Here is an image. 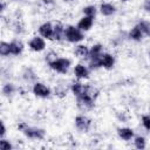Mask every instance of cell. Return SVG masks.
<instances>
[{
  "mask_svg": "<svg viewBox=\"0 0 150 150\" xmlns=\"http://www.w3.org/2000/svg\"><path fill=\"white\" fill-rule=\"evenodd\" d=\"M64 40L69 43H80L84 40V32H82L77 26L68 25L64 30Z\"/></svg>",
  "mask_w": 150,
  "mask_h": 150,
  "instance_id": "1",
  "label": "cell"
},
{
  "mask_svg": "<svg viewBox=\"0 0 150 150\" xmlns=\"http://www.w3.org/2000/svg\"><path fill=\"white\" fill-rule=\"evenodd\" d=\"M49 68L59 74H67L68 70L71 67V60L68 57H63V56H59L54 62H52L50 64H48Z\"/></svg>",
  "mask_w": 150,
  "mask_h": 150,
  "instance_id": "2",
  "label": "cell"
},
{
  "mask_svg": "<svg viewBox=\"0 0 150 150\" xmlns=\"http://www.w3.org/2000/svg\"><path fill=\"white\" fill-rule=\"evenodd\" d=\"M93 120L86 114H79L74 118V127L79 132H88L91 129Z\"/></svg>",
  "mask_w": 150,
  "mask_h": 150,
  "instance_id": "3",
  "label": "cell"
},
{
  "mask_svg": "<svg viewBox=\"0 0 150 150\" xmlns=\"http://www.w3.org/2000/svg\"><path fill=\"white\" fill-rule=\"evenodd\" d=\"M75 98H76V107L81 112H88V111L93 110L95 107L96 100H94L93 97H90L87 94L79 96V97H75Z\"/></svg>",
  "mask_w": 150,
  "mask_h": 150,
  "instance_id": "4",
  "label": "cell"
},
{
  "mask_svg": "<svg viewBox=\"0 0 150 150\" xmlns=\"http://www.w3.org/2000/svg\"><path fill=\"white\" fill-rule=\"evenodd\" d=\"M22 134L28 138V139H36V141H41L46 137V130L43 128L40 127H32V125H27L26 129L22 131Z\"/></svg>",
  "mask_w": 150,
  "mask_h": 150,
  "instance_id": "5",
  "label": "cell"
},
{
  "mask_svg": "<svg viewBox=\"0 0 150 150\" xmlns=\"http://www.w3.org/2000/svg\"><path fill=\"white\" fill-rule=\"evenodd\" d=\"M32 93L39 98H48L52 95V89L43 82L36 81L32 84Z\"/></svg>",
  "mask_w": 150,
  "mask_h": 150,
  "instance_id": "6",
  "label": "cell"
},
{
  "mask_svg": "<svg viewBox=\"0 0 150 150\" xmlns=\"http://www.w3.org/2000/svg\"><path fill=\"white\" fill-rule=\"evenodd\" d=\"M28 48H29L32 52H35V53L43 52V50L47 48L46 39H43L41 35H34V36L30 38V40L28 41Z\"/></svg>",
  "mask_w": 150,
  "mask_h": 150,
  "instance_id": "7",
  "label": "cell"
},
{
  "mask_svg": "<svg viewBox=\"0 0 150 150\" xmlns=\"http://www.w3.org/2000/svg\"><path fill=\"white\" fill-rule=\"evenodd\" d=\"M90 69L88 67V64H84V63H77L74 66L73 68V74L74 76L77 79V80H87L89 79V75H90Z\"/></svg>",
  "mask_w": 150,
  "mask_h": 150,
  "instance_id": "8",
  "label": "cell"
},
{
  "mask_svg": "<svg viewBox=\"0 0 150 150\" xmlns=\"http://www.w3.org/2000/svg\"><path fill=\"white\" fill-rule=\"evenodd\" d=\"M53 32H54V23L50 21H46L41 23L38 28L39 35H41L46 40H53Z\"/></svg>",
  "mask_w": 150,
  "mask_h": 150,
  "instance_id": "9",
  "label": "cell"
},
{
  "mask_svg": "<svg viewBox=\"0 0 150 150\" xmlns=\"http://www.w3.org/2000/svg\"><path fill=\"white\" fill-rule=\"evenodd\" d=\"M88 87H89V84H87V83L82 82L81 80H79V81L73 82V83L69 86V90L71 91V94H73L75 97H79V96H82V95H84V94L87 93Z\"/></svg>",
  "mask_w": 150,
  "mask_h": 150,
  "instance_id": "10",
  "label": "cell"
},
{
  "mask_svg": "<svg viewBox=\"0 0 150 150\" xmlns=\"http://www.w3.org/2000/svg\"><path fill=\"white\" fill-rule=\"evenodd\" d=\"M25 49V45L20 39H13L9 41V52L12 56H19L22 54Z\"/></svg>",
  "mask_w": 150,
  "mask_h": 150,
  "instance_id": "11",
  "label": "cell"
},
{
  "mask_svg": "<svg viewBox=\"0 0 150 150\" xmlns=\"http://www.w3.org/2000/svg\"><path fill=\"white\" fill-rule=\"evenodd\" d=\"M116 11H117L116 6H115L114 4H111V2L103 1V2H101L100 6H98V12H100L101 15H103V16H111V15H114V14L116 13Z\"/></svg>",
  "mask_w": 150,
  "mask_h": 150,
  "instance_id": "12",
  "label": "cell"
},
{
  "mask_svg": "<svg viewBox=\"0 0 150 150\" xmlns=\"http://www.w3.org/2000/svg\"><path fill=\"white\" fill-rule=\"evenodd\" d=\"M115 63H116V59L112 54L110 53H103L101 55V67L107 69V70H110L115 67Z\"/></svg>",
  "mask_w": 150,
  "mask_h": 150,
  "instance_id": "13",
  "label": "cell"
},
{
  "mask_svg": "<svg viewBox=\"0 0 150 150\" xmlns=\"http://www.w3.org/2000/svg\"><path fill=\"white\" fill-rule=\"evenodd\" d=\"M21 77L26 83H29V84H34L38 81V75L32 67H25L21 73Z\"/></svg>",
  "mask_w": 150,
  "mask_h": 150,
  "instance_id": "14",
  "label": "cell"
},
{
  "mask_svg": "<svg viewBox=\"0 0 150 150\" xmlns=\"http://www.w3.org/2000/svg\"><path fill=\"white\" fill-rule=\"evenodd\" d=\"M74 55L79 60H88L89 57V47L83 43H76L74 48Z\"/></svg>",
  "mask_w": 150,
  "mask_h": 150,
  "instance_id": "15",
  "label": "cell"
},
{
  "mask_svg": "<svg viewBox=\"0 0 150 150\" xmlns=\"http://www.w3.org/2000/svg\"><path fill=\"white\" fill-rule=\"evenodd\" d=\"M117 136L122 141L129 142L135 137V131L132 128H129V127H120L117 128Z\"/></svg>",
  "mask_w": 150,
  "mask_h": 150,
  "instance_id": "16",
  "label": "cell"
},
{
  "mask_svg": "<svg viewBox=\"0 0 150 150\" xmlns=\"http://www.w3.org/2000/svg\"><path fill=\"white\" fill-rule=\"evenodd\" d=\"M76 26H77L82 32L86 33V32H88V30H90V29L93 28V26H94V19L83 15V16L77 21Z\"/></svg>",
  "mask_w": 150,
  "mask_h": 150,
  "instance_id": "17",
  "label": "cell"
},
{
  "mask_svg": "<svg viewBox=\"0 0 150 150\" xmlns=\"http://www.w3.org/2000/svg\"><path fill=\"white\" fill-rule=\"evenodd\" d=\"M64 30L66 26L62 25L61 22H55L54 23V32H53V41H62L64 40Z\"/></svg>",
  "mask_w": 150,
  "mask_h": 150,
  "instance_id": "18",
  "label": "cell"
},
{
  "mask_svg": "<svg viewBox=\"0 0 150 150\" xmlns=\"http://www.w3.org/2000/svg\"><path fill=\"white\" fill-rule=\"evenodd\" d=\"M128 38L131 40V41H135V42H141L144 38V34L143 32L141 30V28L138 27V25H135L132 28H130V30L128 32Z\"/></svg>",
  "mask_w": 150,
  "mask_h": 150,
  "instance_id": "19",
  "label": "cell"
},
{
  "mask_svg": "<svg viewBox=\"0 0 150 150\" xmlns=\"http://www.w3.org/2000/svg\"><path fill=\"white\" fill-rule=\"evenodd\" d=\"M1 93L5 97H12L15 93H16V86L13 83V82H6L2 84V88H1Z\"/></svg>",
  "mask_w": 150,
  "mask_h": 150,
  "instance_id": "20",
  "label": "cell"
},
{
  "mask_svg": "<svg viewBox=\"0 0 150 150\" xmlns=\"http://www.w3.org/2000/svg\"><path fill=\"white\" fill-rule=\"evenodd\" d=\"M103 45L102 43H94L91 47H89V57H100L103 54ZM88 57V59H89Z\"/></svg>",
  "mask_w": 150,
  "mask_h": 150,
  "instance_id": "21",
  "label": "cell"
},
{
  "mask_svg": "<svg viewBox=\"0 0 150 150\" xmlns=\"http://www.w3.org/2000/svg\"><path fill=\"white\" fill-rule=\"evenodd\" d=\"M132 142H134V146L138 150H143L146 148V138L142 135H136L132 138Z\"/></svg>",
  "mask_w": 150,
  "mask_h": 150,
  "instance_id": "22",
  "label": "cell"
},
{
  "mask_svg": "<svg viewBox=\"0 0 150 150\" xmlns=\"http://www.w3.org/2000/svg\"><path fill=\"white\" fill-rule=\"evenodd\" d=\"M97 12H98V8H97L95 5H88V6H84V7L82 8L83 15L89 16V18H93V19L96 18Z\"/></svg>",
  "mask_w": 150,
  "mask_h": 150,
  "instance_id": "23",
  "label": "cell"
},
{
  "mask_svg": "<svg viewBox=\"0 0 150 150\" xmlns=\"http://www.w3.org/2000/svg\"><path fill=\"white\" fill-rule=\"evenodd\" d=\"M138 27L141 28V30L143 32L144 36H150V21L149 20H145V19H142L137 22Z\"/></svg>",
  "mask_w": 150,
  "mask_h": 150,
  "instance_id": "24",
  "label": "cell"
},
{
  "mask_svg": "<svg viewBox=\"0 0 150 150\" xmlns=\"http://www.w3.org/2000/svg\"><path fill=\"white\" fill-rule=\"evenodd\" d=\"M57 57H59V54H57L55 50H53V49L47 50L46 54H45V61L47 62V64H50V63L54 62Z\"/></svg>",
  "mask_w": 150,
  "mask_h": 150,
  "instance_id": "25",
  "label": "cell"
},
{
  "mask_svg": "<svg viewBox=\"0 0 150 150\" xmlns=\"http://www.w3.org/2000/svg\"><path fill=\"white\" fill-rule=\"evenodd\" d=\"M0 55L2 57H7L11 55V52H9V42L7 41H1L0 42Z\"/></svg>",
  "mask_w": 150,
  "mask_h": 150,
  "instance_id": "26",
  "label": "cell"
},
{
  "mask_svg": "<svg viewBox=\"0 0 150 150\" xmlns=\"http://www.w3.org/2000/svg\"><path fill=\"white\" fill-rule=\"evenodd\" d=\"M67 91H68V89L64 86H62V84H57L54 88V95L57 96V97H60V98L64 97L67 95Z\"/></svg>",
  "mask_w": 150,
  "mask_h": 150,
  "instance_id": "27",
  "label": "cell"
},
{
  "mask_svg": "<svg viewBox=\"0 0 150 150\" xmlns=\"http://www.w3.org/2000/svg\"><path fill=\"white\" fill-rule=\"evenodd\" d=\"M13 144L9 139H6L5 137L0 138V150H13Z\"/></svg>",
  "mask_w": 150,
  "mask_h": 150,
  "instance_id": "28",
  "label": "cell"
},
{
  "mask_svg": "<svg viewBox=\"0 0 150 150\" xmlns=\"http://www.w3.org/2000/svg\"><path fill=\"white\" fill-rule=\"evenodd\" d=\"M141 123H142V127L150 132V114H144L141 116Z\"/></svg>",
  "mask_w": 150,
  "mask_h": 150,
  "instance_id": "29",
  "label": "cell"
},
{
  "mask_svg": "<svg viewBox=\"0 0 150 150\" xmlns=\"http://www.w3.org/2000/svg\"><path fill=\"white\" fill-rule=\"evenodd\" d=\"M142 8H143L144 12L150 13V0H144L143 4H142Z\"/></svg>",
  "mask_w": 150,
  "mask_h": 150,
  "instance_id": "30",
  "label": "cell"
},
{
  "mask_svg": "<svg viewBox=\"0 0 150 150\" xmlns=\"http://www.w3.org/2000/svg\"><path fill=\"white\" fill-rule=\"evenodd\" d=\"M0 124H1V129H0V138H1V137H5V135L7 132V128H6L5 123H4V121H1Z\"/></svg>",
  "mask_w": 150,
  "mask_h": 150,
  "instance_id": "31",
  "label": "cell"
},
{
  "mask_svg": "<svg viewBox=\"0 0 150 150\" xmlns=\"http://www.w3.org/2000/svg\"><path fill=\"white\" fill-rule=\"evenodd\" d=\"M27 125H28V123H26V122H19V123H18V130L22 132V131L26 129Z\"/></svg>",
  "mask_w": 150,
  "mask_h": 150,
  "instance_id": "32",
  "label": "cell"
},
{
  "mask_svg": "<svg viewBox=\"0 0 150 150\" xmlns=\"http://www.w3.org/2000/svg\"><path fill=\"white\" fill-rule=\"evenodd\" d=\"M120 1H121V2H128L129 0H120Z\"/></svg>",
  "mask_w": 150,
  "mask_h": 150,
  "instance_id": "33",
  "label": "cell"
},
{
  "mask_svg": "<svg viewBox=\"0 0 150 150\" xmlns=\"http://www.w3.org/2000/svg\"><path fill=\"white\" fill-rule=\"evenodd\" d=\"M149 111H150V102H149Z\"/></svg>",
  "mask_w": 150,
  "mask_h": 150,
  "instance_id": "34",
  "label": "cell"
},
{
  "mask_svg": "<svg viewBox=\"0 0 150 150\" xmlns=\"http://www.w3.org/2000/svg\"><path fill=\"white\" fill-rule=\"evenodd\" d=\"M62 1H70V0H62Z\"/></svg>",
  "mask_w": 150,
  "mask_h": 150,
  "instance_id": "35",
  "label": "cell"
},
{
  "mask_svg": "<svg viewBox=\"0 0 150 150\" xmlns=\"http://www.w3.org/2000/svg\"><path fill=\"white\" fill-rule=\"evenodd\" d=\"M149 59H150V52H149Z\"/></svg>",
  "mask_w": 150,
  "mask_h": 150,
  "instance_id": "36",
  "label": "cell"
},
{
  "mask_svg": "<svg viewBox=\"0 0 150 150\" xmlns=\"http://www.w3.org/2000/svg\"><path fill=\"white\" fill-rule=\"evenodd\" d=\"M14 1H18V0H14Z\"/></svg>",
  "mask_w": 150,
  "mask_h": 150,
  "instance_id": "37",
  "label": "cell"
}]
</instances>
